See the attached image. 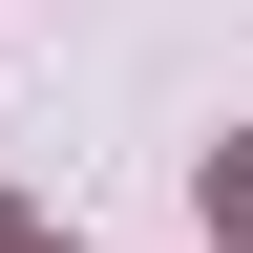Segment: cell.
<instances>
[{
  "label": "cell",
  "instance_id": "6da1fadb",
  "mask_svg": "<svg viewBox=\"0 0 253 253\" xmlns=\"http://www.w3.org/2000/svg\"><path fill=\"white\" fill-rule=\"evenodd\" d=\"M211 253H253V148H211Z\"/></svg>",
  "mask_w": 253,
  "mask_h": 253
},
{
  "label": "cell",
  "instance_id": "7a4b0ae2",
  "mask_svg": "<svg viewBox=\"0 0 253 253\" xmlns=\"http://www.w3.org/2000/svg\"><path fill=\"white\" fill-rule=\"evenodd\" d=\"M21 253H84V232H21Z\"/></svg>",
  "mask_w": 253,
  "mask_h": 253
},
{
  "label": "cell",
  "instance_id": "3957f363",
  "mask_svg": "<svg viewBox=\"0 0 253 253\" xmlns=\"http://www.w3.org/2000/svg\"><path fill=\"white\" fill-rule=\"evenodd\" d=\"M0 253H21V211H0Z\"/></svg>",
  "mask_w": 253,
  "mask_h": 253
}]
</instances>
